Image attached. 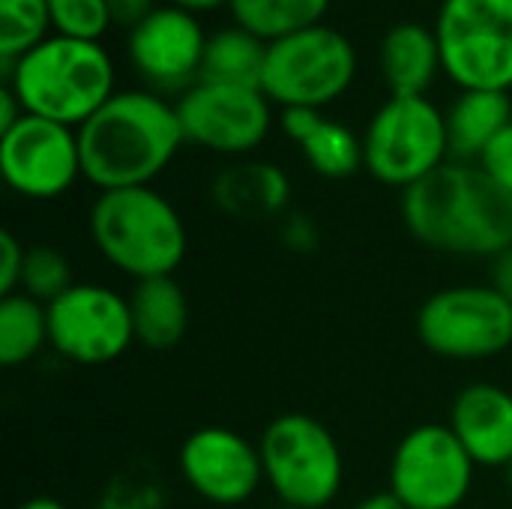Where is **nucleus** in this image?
<instances>
[{
	"label": "nucleus",
	"mask_w": 512,
	"mask_h": 509,
	"mask_svg": "<svg viewBox=\"0 0 512 509\" xmlns=\"http://www.w3.org/2000/svg\"><path fill=\"white\" fill-rule=\"evenodd\" d=\"M165 3L183 9V12H192V15L216 12V9H222V6H231V0H165Z\"/></svg>",
	"instance_id": "obj_37"
},
{
	"label": "nucleus",
	"mask_w": 512,
	"mask_h": 509,
	"mask_svg": "<svg viewBox=\"0 0 512 509\" xmlns=\"http://www.w3.org/2000/svg\"><path fill=\"white\" fill-rule=\"evenodd\" d=\"M186 144L177 105L147 87L117 90L78 126L84 180L96 192L153 186Z\"/></svg>",
	"instance_id": "obj_2"
},
{
	"label": "nucleus",
	"mask_w": 512,
	"mask_h": 509,
	"mask_svg": "<svg viewBox=\"0 0 512 509\" xmlns=\"http://www.w3.org/2000/svg\"><path fill=\"white\" fill-rule=\"evenodd\" d=\"M378 66L390 96H429L432 84L444 72L435 27L420 21L393 24L381 36Z\"/></svg>",
	"instance_id": "obj_18"
},
{
	"label": "nucleus",
	"mask_w": 512,
	"mask_h": 509,
	"mask_svg": "<svg viewBox=\"0 0 512 509\" xmlns=\"http://www.w3.org/2000/svg\"><path fill=\"white\" fill-rule=\"evenodd\" d=\"M273 509H297V507H285V504H279V507H273Z\"/></svg>",
	"instance_id": "obj_40"
},
{
	"label": "nucleus",
	"mask_w": 512,
	"mask_h": 509,
	"mask_svg": "<svg viewBox=\"0 0 512 509\" xmlns=\"http://www.w3.org/2000/svg\"><path fill=\"white\" fill-rule=\"evenodd\" d=\"M48 345V309L27 294L0 297V363L18 369Z\"/></svg>",
	"instance_id": "obj_23"
},
{
	"label": "nucleus",
	"mask_w": 512,
	"mask_h": 509,
	"mask_svg": "<svg viewBox=\"0 0 512 509\" xmlns=\"http://www.w3.org/2000/svg\"><path fill=\"white\" fill-rule=\"evenodd\" d=\"M354 509H408L390 489L387 492H372V495H366L363 501H357Z\"/></svg>",
	"instance_id": "obj_36"
},
{
	"label": "nucleus",
	"mask_w": 512,
	"mask_h": 509,
	"mask_svg": "<svg viewBox=\"0 0 512 509\" xmlns=\"http://www.w3.org/2000/svg\"><path fill=\"white\" fill-rule=\"evenodd\" d=\"M417 336L426 351L444 360H492L512 348V306L489 282L450 285L423 300Z\"/></svg>",
	"instance_id": "obj_9"
},
{
	"label": "nucleus",
	"mask_w": 512,
	"mask_h": 509,
	"mask_svg": "<svg viewBox=\"0 0 512 509\" xmlns=\"http://www.w3.org/2000/svg\"><path fill=\"white\" fill-rule=\"evenodd\" d=\"M162 504L165 495L159 480L138 468L120 471L99 498V509H162Z\"/></svg>",
	"instance_id": "obj_28"
},
{
	"label": "nucleus",
	"mask_w": 512,
	"mask_h": 509,
	"mask_svg": "<svg viewBox=\"0 0 512 509\" xmlns=\"http://www.w3.org/2000/svg\"><path fill=\"white\" fill-rule=\"evenodd\" d=\"M159 3L156 0H108V9H111V18L117 27H126L132 30L138 21H144Z\"/></svg>",
	"instance_id": "obj_33"
},
{
	"label": "nucleus",
	"mask_w": 512,
	"mask_h": 509,
	"mask_svg": "<svg viewBox=\"0 0 512 509\" xmlns=\"http://www.w3.org/2000/svg\"><path fill=\"white\" fill-rule=\"evenodd\" d=\"M447 162V117L429 96H390L363 129V168L390 189L405 192Z\"/></svg>",
	"instance_id": "obj_6"
},
{
	"label": "nucleus",
	"mask_w": 512,
	"mask_h": 509,
	"mask_svg": "<svg viewBox=\"0 0 512 509\" xmlns=\"http://www.w3.org/2000/svg\"><path fill=\"white\" fill-rule=\"evenodd\" d=\"M15 509H66L57 498H48V495H36V498H27L21 501Z\"/></svg>",
	"instance_id": "obj_38"
},
{
	"label": "nucleus",
	"mask_w": 512,
	"mask_h": 509,
	"mask_svg": "<svg viewBox=\"0 0 512 509\" xmlns=\"http://www.w3.org/2000/svg\"><path fill=\"white\" fill-rule=\"evenodd\" d=\"M447 426L471 453L477 468L512 465V393L492 381L462 387L450 405Z\"/></svg>",
	"instance_id": "obj_16"
},
{
	"label": "nucleus",
	"mask_w": 512,
	"mask_h": 509,
	"mask_svg": "<svg viewBox=\"0 0 512 509\" xmlns=\"http://www.w3.org/2000/svg\"><path fill=\"white\" fill-rule=\"evenodd\" d=\"M264 60H267V42L240 24H228L207 36L201 81L261 87Z\"/></svg>",
	"instance_id": "obj_21"
},
{
	"label": "nucleus",
	"mask_w": 512,
	"mask_h": 509,
	"mask_svg": "<svg viewBox=\"0 0 512 509\" xmlns=\"http://www.w3.org/2000/svg\"><path fill=\"white\" fill-rule=\"evenodd\" d=\"M24 258H27V246L12 231H3L0 234V294L3 297L18 294Z\"/></svg>",
	"instance_id": "obj_29"
},
{
	"label": "nucleus",
	"mask_w": 512,
	"mask_h": 509,
	"mask_svg": "<svg viewBox=\"0 0 512 509\" xmlns=\"http://www.w3.org/2000/svg\"><path fill=\"white\" fill-rule=\"evenodd\" d=\"M3 183L27 201H57L84 180L78 129L24 114L0 135Z\"/></svg>",
	"instance_id": "obj_13"
},
{
	"label": "nucleus",
	"mask_w": 512,
	"mask_h": 509,
	"mask_svg": "<svg viewBox=\"0 0 512 509\" xmlns=\"http://www.w3.org/2000/svg\"><path fill=\"white\" fill-rule=\"evenodd\" d=\"M48 309V345L75 366H108L135 345L129 297L108 285L75 282Z\"/></svg>",
	"instance_id": "obj_12"
},
{
	"label": "nucleus",
	"mask_w": 512,
	"mask_h": 509,
	"mask_svg": "<svg viewBox=\"0 0 512 509\" xmlns=\"http://www.w3.org/2000/svg\"><path fill=\"white\" fill-rule=\"evenodd\" d=\"M408 234L444 255L498 258L512 249V198L474 162H447L399 201Z\"/></svg>",
	"instance_id": "obj_1"
},
{
	"label": "nucleus",
	"mask_w": 512,
	"mask_h": 509,
	"mask_svg": "<svg viewBox=\"0 0 512 509\" xmlns=\"http://www.w3.org/2000/svg\"><path fill=\"white\" fill-rule=\"evenodd\" d=\"M282 243L294 252H312L318 246V231L309 216H285L282 222Z\"/></svg>",
	"instance_id": "obj_32"
},
{
	"label": "nucleus",
	"mask_w": 512,
	"mask_h": 509,
	"mask_svg": "<svg viewBox=\"0 0 512 509\" xmlns=\"http://www.w3.org/2000/svg\"><path fill=\"white\" fill-rule=\"evenodd\" d=\"M207 30L198 15L159 3L126 36V57L147 90L186 93L201 81V63L207 48Z\"/></svg>",
	"instance_id": "obj_14"
},
{
	"label": "nucleus",
	"mask_w": 512,
	"mask_h": 509,
	"mask_svg": "<svg viewBox=\"0 0 512 509\" xmlns=\"http://www.w3.org/2000/svg\"><path fill=\"white\" fill-rule=\"evenodd\" d=\"M87 231L96 252L132 282L174 276L189 252L180 210L153 186L96 192Z\"/></svg>",
	"instance_id": "obj_3"
},
{
	"label": "nucleus",
	"mask_w": 512,
	"mask_h": 509,
	"mask_svg": "<svg viewBox=\"0 0 512 509\" xmlns=\"http://www.w3.org/2000/svg\"><path fill=\"white\" fill-rule=\"evenodd\" d=\"M258 453L264 483L279 504L297 509H327L342 492L345 459L336 435L303 411L273 417L261 438Z\"/></svg>",
	"instance_id": "obj_5"
},
{
	"label": "nucleus",
	"mask_w": 512,
	"mask_h": 509,
	"mask_svg": "<svg viewBox=\"0 0 512 509\" xmlns=\"http://www.w3.org/2000/svg\"><path fill=\"white\" fill-rule=\"evenodd\" d=\"M129 309H132L135 342L150 351H171L189 333V321H192L189 297L174 276L135 282L129 294Z\"/></svg>",
	"instance_id": "obj_20"
},
{
	"label": "nucleus",
	"mask_w": 512,
	"mask_h": 509,
	"mask_svg": "<svg viewBox=\"0 0 512 509\" xmlns=\"http://www.w3.org/2000/svg\"><path fill=\"white\" fill-rule=\"evenodd\" d=\"M480 168L512 198V123L486 150V156L480 159Z\"/></svg>",
	"instance_id": "obj_30"
},
{
	"label": "nucleus",
	"mask_w": 512,
	"mask_h": 509,
	"mask_svg": "<svg viewBox=\"0 0 512 509\" xmlns=\"http://www.w3.org/2000/svg\"><path fill=\"white\" fill-rule=\"evenodd\" d=\"M351 3H369V0H351Z\"/></svg>",
	"instance_id": "obj_41"
},
{
	"label": "nucleus",
	"mask_w": 512,
	"mask_h": 509,
	"mask_svg": "<svg viewBox=\"0 0 512 509\" xmlns=\"http://www.w3.org/2000/svg\"><path fill=\"white\" fill-rule=\"evenodd\" d=\"M3 84L15 90L27 114L78 129L117 93V69L102 42L51 33L15 60Z\"/></svg>",
	"instance_id": "obj_4"
},
{
	"label": "nucleus",
	"mask_w": 512,
	"mask_h": 509,
	"mask_svg": "<svg viewBox=\"0 0 512 509\" xmlns=\"http://www.w3.org/2000/svg\"><path fill=\"white\" fill-rule=\"evenodd\" d=\"M24 114H27V111H24L21 99L15 96V90H12L9 84H0V135H3L6 129H12Z\"/></svg>",
	"instance_id": "obj_35"
},
{
	"label": "nucleus",
	"mask_w": 512,
	"mask_h": 509,
	"mask_svg": "<svg viewBox=\"0 0 512 509\" xmlns=\"http://www.w3.org/2000/svg\"><path fill=\"white\" fill-rule=\"evenodd\" d=\"M489 285L512 306V249L501 252L498 258H492V273H489Z\"/></svg>",
	"instance_id": "obj_34"
},
{
	"label": "nucleus",
	"mask_w": 512,
	"mask_h": 509,
	"mask_svg": "<svg viewBox=\"0 0 512 509\" xmlns=\"http://www.w3.org/2000/svg\"><path fill=\"white\" fill-rule=\"evenodd\" d=\"M504 477H507V489L512 492V465H507V468H504Z\"/></svg>",
	"instance_id": "obj_39"
},
{
	"label": "nucleus",
	"mask_w": 512,
	"mask_h": 509,
	"mask_svg": "<svg viewBox=\"0 0 512 509\" xmlns=\"http://www.w3.org/2000/svg\"><path fill=\"white\" fill-rule=\"evenodd\" d=\"M48 9L57 36L99 42L114 27L108 0H48Z\"/></svg>",
	"instance_id": "obj_27"
},
{
	"label": "nucleus",
	"mask_w": 512,
	"mask_h": 509,
	"mask_svg": "<svg viewBox=\"0 0 512 509\" xmlns=\"http://www.w3.org/2000/svg\"><path fill=\"white\" fill-rule=\"evenodd\" d=\"M321 120H324V111H318V108H282L279 117H276V123L285 132V138H291L297 147L315 132V126Z\"/></svg>",
	"instance_id": "obj_31"
},
{
	"label": "nucleus",
	"mask_w": 512,
	"mask_h": 509,
	"mask_svg": "<svg viewBox=\"0 0 512 509\" xmlns=\"http://www.w3.org/2000/svg\"><path fill=\"white\" fill-rule=\"evenodd\" d=\"M210 198L231 219H273L291 204V180L282 165L267 159H240L222 168L210 183Z\"/></svg>",
	"instance_id": "obj_17"
},
{
	"label": "nucleus",
	"mask_w": 512,
	"mask_h": 509,
	"mask_svg": "<svg viewBox=\"0 0 512 509\" xmlns=\"http://www.w3.org/2000/svg\"><path fill=\"white\" fill-rule=\"evenodd\" d=\"M357 78L354 42L324 24L267 42L261 75L264 96L279 108H327L342 99Z\"/></svg>",
	"instance_id": "obj_7"
},
{
	"label": "nucleus",
	"mask_w": 512,
	"mask_h": 509,
	"mask_svg": "<svg viewBox=\"0 0 512 509\" xmlns=\"http://www.w3.org/2000/svg\"><path fill=\"white\" fill-rule=\"evenodd\" d=\"M51 33L48 0H0V57L18 60Z\"/></svg>",
	"instance_id": "obj_25"
},
{
	"label": "nucleus",
	"mask_w": 512,
	"mask_h": 509,
	"mask_svg": "<svg viewBox=\"0 0 512 509\" xmlns=\"http://www.w3.org/2000/svg\"><path fill=\"white\" fill-rule=\"evenodd\" d=\"M477 462L447 423L408 429L390 459V492L408 509H462Z\"/></svg>",
	"instance_id": "obj_10"
},
{
	"label": "nucleus",
	"mask_w": 512,
	"mask_h": 509,
	"mask_svg": "<svg viewBox=\"0 0 512 509\" xmlns=\"http://www.w3.org/2000/svg\"><path fill=\"white\" fill-rule=\"evenodd\" d=\"M447 138L453 162H474L486 156L495 138L512 123L510 93L498 90H459L447 105Z\"/></svg>",
	"instance_id": "obj_19"
},
{
	"label": "nucleus",
	"mask_w": 512,
	"mask_h": 509,
	"mask_svg": "<svg viewBox=\"0 0 512 509\" xmlns=\"http://www.w3.org/2000/svg\"><path fill=\"white\" fill-rule=\"evenodd\" d=\"M186 144L216 156H249L273 132V102L261 87L195 81L174 99Z\"/></svg>",
	"instance_id": "obj_11"
},
{
	"label": "nucleus",
	"mask_w": 512,
	"mask_h": 509,
	"mask_svg": "<svg viewBox=\"0 0 512 509\" xmlns=\"http://www.w3.org/2000/svg\"><path fill=\"white\" fill-rule=\"evenodd\" d=\"M75 285L72 261L51 243H36L27 246L24 258V273H21V294L39 300V303H54L60 294H66Z\"/></svg>",
	"instance_id": "obj_26"
},
{
	"label": "nucleus",
	"mask_w": 512,
	"mask_h": 509,
	"mask_svg": "<svg viewBox=\"0 0 512 509\" xmlns=\"http://www.w3.org/2000/svg\"><path fill=\"white\" fill-rule=\"evenodd\" d=\"M333 0H231L234 24L246 27L264 42H276L297 30L324 24Z\"/></svg>",
	"instance_id": "obj_22"
},
{
	"label": "nucleus",
	"mask_w": 512,
	"mask_h": 509,
	"mask_svg": "<svg viewBox=\"0 0 512 509\" xmlns=\"http://www.w3.org/2000/svg\"><path fill=\"white\" fill-rule=\"evenodd\" d=\"M306 165L324 180H348L363 168V135L348 123L324 117L315 132L300 144Z\"/></svg>",
	"instance_id": "obj_24"
},
{
	"label": "nucleus",
	"mask_w": 512,
	"mask_h": 509,
	"mask_svg": "<svg viewBox=\"0 0 512 509\" xmlns=\"http://www.w3.org/2000/svg\"><path fill=\"white\" fill-rule=\"evenodd\" d=\"M180 480L213 507H240L264 483L258 444L228 426H201L189 432L177 453Z\"/></svg>",
	"instance_id": "obj_15"
},
{
	"label": "nucleus",
	"mask_w": 512,
	"mask_h": 509,
	"mask_svg": "<svg viewBox=\"0 0 512 509\" xmlns=\"http://www.w3.org/2000/svg\"><path fill=\"white\" fill-rule=\"evenodd\" d=\"M444 75L459 90H512V0H441L435 15Z\"/></svg>",
	"instance_id": "obj_8"
}]
</instances>
